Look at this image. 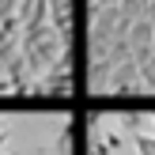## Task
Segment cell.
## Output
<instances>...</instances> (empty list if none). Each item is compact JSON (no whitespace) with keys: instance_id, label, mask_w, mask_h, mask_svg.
I'll list each match as a JSON object with an SVG mask.
<instances>
[{"instance_id":"1","label":"cell","mask_w":155,"mask_h":155,"mask_svg":"<svg viewBox=\"0 0 155 155\" xmlns=\"http://www.w3.org/2000/svg\"><path fill=\"white\" fill-rule=\"evenodd\" d=\"M155 53V23L148 19H133V27H129V57H133V64H148Z\"/></svg>"},{"instance_id":"2","label":"cell","mask_w":155,"mask_h":155,"mask_svg":"<svg viewBox=\"0 0 155 155\" xmlns=\"http://www.w3.org/2000/svg\"><path fill=\"white\" fill-rule=\"evenodd\" d=\"M110 95H136L140 91V68L133 64V61H121V64L110 68V76H106V87Z\"/></svg>"},{"instance_id":"3","label":"cell","mask_w":155,"mask_h":155,"mask_svg":"<svg viewBox=\"0 0 155 155\" xmlns=\"http://www.w3.org/2000/svg\"><path fill=\"white\" fill-rule=\"evenodd\" d=\"M110 61H106L102 57V53H91V68H87V80H91V87H95V91H102L106 87V76H110Z\"/></svg>"},{"instance_id":"4","label":"cell","mask_w":155,"mask_h":155,"mask_svg":"<svg viewBox=\"0 0 155 155\" xmlns=\"http://www.w3.org/2000/svg\"><path fill=\"white\" fill-rule=\"evenodd\" d=\"M117 125H121V133H129V136H133V133H144V114H136V110H121L117 114Z\"/></svg>"},{"instance_id":"5","label":"cell","mask_w":155,"mask_h":155,"mask_svg":"<svg viewBox=\"0 0 155 155\" xmlns=\"http://www.w3.org/2000/svg\"><path fill=\"white\" fill-rule=\"evenodd\" d=\"M133 148H136V155H155V136L151 133H133Z\"/></svg>"},{"instance_id":"6","label":"cell","mask_w":155,"mask_h":155,"mask_svg":"<svg viewBox=\"0 0 155 155\" xmlns=\"http://www.w3.org/2000/svg\"><path fill=\"white\" fill-rule=\"evenodd\" d=\"M68 144H72V125H64V129H61V140H57V148H61V151H68Z\"/></svg>"},{"instance_id":"7","label":"cell","mask_w":155,"mask_h":155,"mask_svg":"<svg viewBox=\"0 0 155 155\" xmlns=\"http://www.w3.org/2000/svg\"><path fill=\"white\" fill-rule=\"evenodd\" d=\"M15 4H19V0H0V19H4V15H12Z\"/></svg>"},{"instance_id":"8","label":"cell","mask_w":155,"mask_h":155,"mask_svg":"<svg viewBox=\"0 0 155 155\" xmlns=\"http://www.w3.org/2000/svg\"><path fill=\"white\" fill-rule=\"evenodd\" d=\"M4 95H12V83H8L4 76H0V98H4Z\"/></svg>"},{"instance_id":"9","label":"cell","mask_w":155,"mask_h":155,"mask_svg":"<svg viewBox=\"0 0 155 155\" xmlns=\"http://www.w3.org/2000/svg\"><path fill=\"white\" fill-rule=\"evenodd\" d=\"M4 140H8V129H4V125H0V144H4Z\"/></svg>"},{"instance_id":"10","label":"cell","mask_w":155,"mask_h":155,"mask_svg":"<svg viewBox=\"0 0 155 155\" xmlns=\"http://www.w3.org/2000/svg\"><path fill=\"white\" fill-rule=\"evenodd\" d=\"M4 155H19V151H4Z\"/></svg>"},{"instance_id":"11","label":"cell","mask_w":155,"mask_h":155,"mask_svg":"<svg viewBox=\"0 0 155 155\" xmlns=\"http://www.w3.org/2000/svg\"><path fill=\"white\" fill-rule=\"evenodd\" d=\"M151 121H155V110H151Z\"/></svg>"}]
</instances>
